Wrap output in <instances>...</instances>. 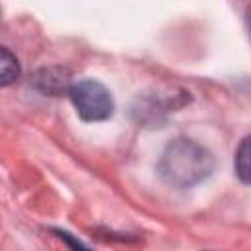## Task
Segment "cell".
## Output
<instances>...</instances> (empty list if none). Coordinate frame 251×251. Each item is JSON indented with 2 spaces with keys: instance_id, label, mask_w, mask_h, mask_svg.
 I'll return each mask as SVG.
<instances>
[{
  "instance_id": "obj_1",
  "label": "cell",
  "mask_w": 251,
  "mask_h": 251,
  "mask_svg": "<svg viewBox=\"0 0 251 251\" xmlns=\"http://www.w3.org/2000/svg\"><path fill=\"white\" fill-rule=\"evenodd\" d=\"M157 171L165 182L178 188H190L210 176L214 171V157L204 145L186 137H176L165 147Z\"/></svg>"
},
{
  "instance_id": "obj_5",
  "label": "cell",
  "mask_w": 251,
  "mask_h": 251,
  "mask_svg": "<svg viewBox=\"0 0 251 251\" xmlns=\"http://www.w3.org/2000/svg\"><path fill=\"white\" fill-rule=\"evenodd\" d=\"M233 167L243 184H249V137H243L233 159Z\"/></svg>"
},
{
  "instance_id": "obj_3",
  "label": "cell",
  "mask_w": 251,
  "mask_h": 251,
  "mask_svg": "<svg viewBox=\"0 0 251 251\" xmlns=\"http://www.w3.org/2000/svg\"><path fill=\"white\" fill-rule=\"evenodd\" d=\"M33 82L47 94H59L61 90L71 88V76L65 69H43L33 76Z\"/></svg>"
},
{
  "instance_id": "obj_4",
  "label": "cell",
  "mask_w": 251,
  "mask_h": 251,
  "mask_svg": "<svg viewBox=\"0 0 251 251\" xmlns=\"http://www.w3.org/2000/svg\"><path fill=\"white\" fill-rule=\"evenodd\" d=\"M20 78V61L18 57L0 45V88L10 86Z\"/></svg>"
},
{
  "instance_id": "obj_2",
  "label": "cell",
  "mask_w": 251,
  "mask_h": 251,
  "mask_svg": "<svg viewBox=\"0 0 251 251\" xmlns=\"http://www.w3.org/2000/svg\"><path fill=\"white\" fill-rule=\"evenodd\" d=\"M69 96L78 118L84 122H104L114 114V100L110 90L94 78H84L71 84Z\"/></svg>"
}]
</instances>
